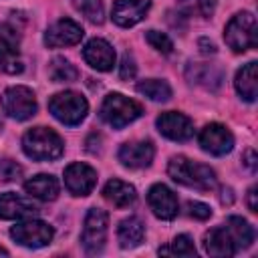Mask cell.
I'll use <instances>...</instances> for the list:
<instances>
[{
    "mask_svg": "<svg viewBox=\"0 0 258 258\" xmlns=\"http://www.w3.org/2000/svg\"><path fill=\"white\" fill-rule=\"evenodd\" d=\"M20 34L14 26L0 22V71L8 75L22 73V62L18 60Z\"/></svg>",
    "mask_w": 258,
    "mask_h": 258,
    "instance_id": "cell-9",
    "label": "cell"
},
{
    "mask_svg": "<svg viewBox=\"0 0 258 258\" xmlns=\"http://www.w3.org/2000/svg\"><path fill=\"white\" fill-rule=\"evenodd\" d=\"M147 204H149L151 212L161 220H173L177 216V210H179L175 194L163 183L151 185V189L147 194Z\"/></svg>",
    "mask_w": 258,
    "mask_h": 258,
    "instance_id": "cell-14",
    "label": "cell"
},
{
    "mask_svg": "<svg viewBox=\"0 0 258 258\" xmlns=\"http://www.w3.org/2000/svg\"><path fill=\"white\" fill-rule=\"evenodd\" d=\"M83 56H85V60L93 67V69H97V71H111L113 69V64H115V50H113V46L107 42V40H103V38H93V40H89L87 44H85V48H83Z\"/></svg>",
    "mask_w": 258,
    "mask_h": 258,
    "instance_id": "cell-18",
    "label": "cell"
},
{
    "mask_svg": "<svg viewBox=\"0 0 258 258\" xmlns=\"http://www.w3.org/2000/svg\"><path fill=\"white\" fill-rule=\"evenodd\" d=\"M151 6V0H117L113 4V22L129 28L137 22H141Z\"/></svg>",
    "mask_w": 258,
    "mask_h": 258,
    "instance_id": "cell-16",
    "label": "cell"
},
{
    "mask_svg": "<svg viewBox=\"0 0 258 258\" xmlns=\"http://www.w3.org/2000/svg\"><path fill=\"white\" fill-rule=\"evenodd\" d=\"M145 236V228L141 224L139 218H125L119 228H117V238H119V246L121 248H135L141 244Z\"/></svg>",
    "mask_w": 258,
    "mask_h": 258,
    "instance_id": "cell-24",
    "label": "cell"
},
{
    "mask_svg": "<svg viewBox=\"0 0 258 258\" xmlns=\"http://www.w3.org/2000/svg\"><path fill=\"white\" fill-rule=\"evenodd\" d=\"M224 226H226L228 234L232 236V240H234V244H236L238 250L248 248V246L254 242V228H252L244 218H240V216H230Z\"/></svg>",
    "mask_w": 258,
    "mask_h": 258,
    "instance_id": "cell-25",
    "label": "cell"
},
{
    "mask_svg": "<svg viewBox=\"0 0 258 258\" xmlns=\"http://www.w3.org/2000/svg\"><path fill=\"white\" fill-rule=\"evenodd\" d=\"M83 28L81 24H77L71 18H60L56 20L52 26H48V30L44 32V44L58 48V46H73L77 42H81L83 38Z\"/></svg>",
    "mask_w": 258,
    "mask_h": 258,
    "instance_id": "cell-12",
    "label": "cell"
},
{
    "mask_svg": "<svg viewBox=\"0 0 258 258\" xmlns=\"http://www.w3.org/2000/svg\"><path fill=\"white\" fill-rule=\"evenodd\" d=\"M145 38H147V42H149L155 50H159L161 54H171L173 42L169 40L167 34H163V32H159V30H147Z\"/></svg>",
    "mask_w": 258,
    "mask_h": 258,
    "instance_id": "cell-30",
    "label": "cell"
},
{
    "mask_svg": "<svg viewBox=\"0 0 258 258\" xmlns=\"http://www.w3.org/2000/svg\"><path fill=\"white\" fill-rule=\"evenodd\" d=\"M256 18L252 12H238L232 16V20L226 24L224 40L234 52H244L248 48H254L258 42L256 36Z\"/></svg>",
    "mask_w": 258,
    "mask_h": 258,
    "instance_id": "cell-4",
    "label": "cell"
},
{
    "mask_svg": "<svg viewBox=\"0 0 258 258\" xmlns=\"http://www.w3.org/2000/svg\"><path fill=\"white\" fill-rule=\"evenodd\" d=\"M103 198L115 208H127L137 200V191L131 183L123 179H111L103 187Z\"/></svg>",
    "mask_w": 258,
    "mask_h": 258,
    "instance_id": "cell-20",
    "label": "cell"
},
{
    "mask_svg": "<svg viewBox=\"0 0 258 258\" xmlns=\"http://www.w3.org/2000/svg\"><path fill=\"white\" fill-rule=\"evenodd\" d=\"M135 73H137L135 60H133V56H131L129 52H125V54H123V58H121V69H119V77H121L123 81H129V79H133V77H135Z\"/></svg>",
    "mask_w": 258,
    "mask_h": 258,
    "instance_id": "cell-33",
    "label": "cell"
},
{
    "mask_svg": "<svg viewBox=\"0 0 258 258\" xmlns=\"http://www.w3.org/2000/svg\"><path fill=\"white\" fill-rule=\"evenodd\" d=\"M137 91L141 95H145L147 99L159 101V103H165L171 99V87L159 79H145V81L137 83Z\"/></svg>",
    "mask_w": 258,
    "mask_h": 258,
    "instance_id": "cell-26",
    "label": "cell"
},
{
    "mask_svg": "<svg viewBox=\"0 0 258 258\" xmlns=\"http://www.w3.org/2000/svg\"><path fill=\"white\" fill-rule=\"evenodd\" d=\"M22 175V167L12 159H0V181H14Z\"/></svg>",
    "mask_w": 258,
    "mask_h": 258,
    "instance_id": "cell-31",
    "label": "cell"
},
{
    "mask_svg": "<svg viewBox=\"0 0 258 258\" xmlns=\"http://www.w3.org/2000/svg\"><path fill=\"white\" fill-rule=\"evenodd\" d=\"M153 155H155V147L151 141H131L121 145L119 149V161L131 169L147 167L153 161Z\"/></svg>",
    "mask_w": 258,
    "mask_h": 258,
    "instance_id": "cell-17",
    "label": "cell"
},
{
    "mask_svg": "<svg viewBox=\"0 0 258 258\" xmlns=\"http://www.w3.org/2000/svg\"><path fill=\"white\" fill-rule=\"evenodd\" d=\"M48 111L52 113L54 119H58L64 125H79L89 111V103L85 97H81L75 91H62L50 97L48 101Z\"/></svg>",
    "mask_w": 258,
    "mask_h": 258,
    "instance_id": "cell-5",
    "label": "cell"
},
{
    "mask_svg": "<svg viewBox=\"0 0 258 258\" xmlns=\"http://www.w3.org/2000/svg\"><path fill=\"white\" fill-rule=\"evenodd\" d=\"M200 145L204 151L212 155H226L234 147V135L230 133L228 127L220 123H210L200 133Z\"/></svg>",
    "mask_w": 258,
    "mask_h": 258,
    "instance_id": "cell-11",
    "label": "cell"
},
{
    "mask_svg": "<svg viewBox=\"0 0 258 258\" xmlns=\"http://www.w3.org/2000/svg\"><path fill=\"white\" fill-rule=\"evenodd\" d=\"M200 46H202V52H204V54L216 52V44H214V42H208L206 38H202V40H200Z\"/></svg>",
    "mask_w": 258,
    "mask_h": 258,
    "instance_id": "cell-37",
    "label": "cell"
},
{
    "mask_svg": "<svg viewBox=\"0 0 258 258\" xmlns=\"http://www.w3.org/2000/svg\"><path fill=\"white\" fill-rule=\"evenodd\" d=\"M97 183V171L87 163H71L64 169V185L73 196H89Z\"/></svg>",
    "mask_w": 258,
    "mask_h": 258,
    "instance_id": "cell-13",
    "label": "cell"
},
{
    "mask_svg": "<svg viewBox=\"0 0 258 258\" xmlns=\"http://www.w3.org/2000/svg\"><path fill=\"white\" fill-rule=\"evenodd\" d=\"M38 214V206L14 191L0 196V220H24Z\"/></svg>",
    "mask_w": 258,
    "mask_h": 258,
    "instance_id": "cell-15",
    "label": "cell"
},
{
    "mask_svg": "<svg viewBox=\"0 0 258 258\" xmlns=\"http://www.w3.org/2000/svg\"><path fill=\"white\" fill-rule=\"evenodd\" d=\"M159 254H175V256H196V248H194V242L189 236L181 234L177 236L171 246L167 248H159Z\"/></svg>",
    "mask_w": 258,
    "mask_h": 258,
    "instance_id": "cell-29",
    "label": "cell"
},
{
    "mask_svg": "<svg viewBox=\"0 0 258 258\" xmlns=\"http://www.w3.org/2000/svg\"><path fill=\"white\" fill-rule=\"evenodd\" d=\"M22 149L30 159L36 161H48V159H58L62 155V139L58 133H54L48 127H34L24 133L22 137Z\"/></svg>",
    "mask_w": 258,
    "mask_h": 258,
    "instance_id": "cell-2",
    "label": "cell"
},
{
    "mask_svg": "<svg viewBox=\"0 0 258 258\" xmlns=\"http://www.w3.org/2000/svg\"><path fill=\"white\" fill-rule=\"evenodd\" d=\"M157 129L171 141H187L194 137V123L187 115L177 111H165L157 117Z\"/></svg>",
    "mask_w": 258,
    "mask_h": 258,
    "instance_id": "cell-10",
    "label": "cell"
},
{
    "mask_svg": "<svg viewBox=\"0 0 258 258\" xmlns=\"http://www.w3.org/2000/svg\"><path fill=\"white\" fill-rule=\"evenodd\" d=\"M143 109L137 101L121 95V93H111L105 97L101 105V119L111 125L113 129H123L137 117H141Z\"/></svg>",
    "mask_w": 258,
    "mask_h": 258,
    "instance_id": "cell-3",
    "label": "cell"
},
{
    "mask_svg": "<svg viewBox=\"0 0 258 258\" xmlns=\"http://www.w3.org/2000/svg\"><path fill=\"white\" fill-rule=\"evenodd\" d=\"M244 163H246V167L248 169H256V153H254V149H248L246 151V157H244Z\"/></svg>",
    "mask_w": 258,
    "mask_h": 258,
    "instance_id": "cell-35",
    "label": "cell"
},
{
    "mask_svg": "<svg viewBox=\"0 0 258 258\" xmlns=\"http://www.w3.org/2000/svg\"><path fill=\"white\" fill-rule=\"evenodd\" d=\"M185 214L189 218H196V220H208L212 216V208L208 204H202V202H187Z\"/></svg>",
    "mask_w": 258,
    "mask_h": 258,
    "instance_id": "cell-32",
    "label": "cell"
},
{
    "mask_svg": "<svg viewBox=\"0 0 258 258\" xmlns=\"http://www.w3.org/2000/svg\"><path fill=\"white\" fill-rule=\"evenodd\" d=\"M187 79L191 83H198L206 89H216L222 83V71L216 64L206 62H191L187 67Z\"/></svg>",
    "mask_w": 258,
    "mask_h": 258,
    "instance_id": "cell-23",
    "label": "cell"
},
{
    "mask_svg": "<svg viewBox=\"0 0 258 258\" xmlns=\"http://www.w3.org/2000/svg\"><path fill=\"white\" fill-rule=\"evenodd\" d=\"M2 109L8 117L16 121H26L36 113V99L34 93L28 87H10L4 91L2 99Z\"/></svg>",
    "mask_w": 258,
    "mask_h": 258,
    "instance_id": "cell-7",
    "label": "cell"
},
{
    "mask_svg": "<svg viewBox=\"0 0 258 258\" xmlns=\"http://www.w3.org/2000/svg\"><path fill=\"white\" fill-rule=\"evenodd\" d=\"M75 8L93 24H103L105 10L101 0H75Z\"/></svg>",
    "mask_w": 258,
    "mask_h": 258,
    "instance_id": "cell-28",
    "label": "cell"
},
{
    "mask_svg": "<svg viewBox=\"0 0 258 258\" xmlns=\"http://www.w3.org/2000/svg\"><path fill=\"white\" fill-rule=\"evenodd\" d=\"M191 8L202 16H212L216 8V0H194Z\"/></svg>",
    "mask_w": 258,
    "mask_h": 258,
    "instance_id": "cell-34",
    "label": "cell"
},
{
    "mask_svg": "<svg viewBox=\"0 0 258 258\" xmlns=\"http://www.w3.org/2000/svg\"><path fill=\"white\" fill-rule=\"evenodd\" d=\"M107 224H109V216H107L105 210L91 208L87 212L81 242H83V248L89 254H99L103 250L105 240H107Z\"/></svg>",
    "mask_w": 258,
    "mask_h": 258,
    "instance_id": "cell-6",
    "label": "cell"
},
{
    "mask_svg": "<svg viewBox=\"0 0 258 258\" xmlns=\"http://www.w3.org/2000/svg\"><path fill=\"white\" fill-rule=\"evenodd\" d=\"M0 254H2V256H8V250H4V248H0Z\"/></svg>",
    "mask_w": 258,
    "mask_h": 258,
    "instance_id": "cell-39",
    "label": "cell"
},
{
    "mask_svg": "<svg viewBox=\"0 0 258 258\" xmlns=\"http://www.w3.org/2000/svg\"><path fill=\"white\" fill-rule=\"evenodd\" d=\"M258 189L256 187H250V191H248V208H250V212H258V204H256V194Z\"/></svg>",
    "mask_w": 258,
    "mask_h": 258,
    "instance_id": "cell-36",
    "label": "cell"
},
{
    "mask_svg": "<svg viewBox=\"0 0 258 258\" xmlns=\"http://www.w3.org/2000/svg\"><path fill=\"white\" fill-rule=\"evenodd\" d=\"M222 194H224V196H222V204H232V200H234L232 189H224Z\"/></svg>",
    "mask_w": 258,
    "mask_h": 258,
    "instance_id": "cell-38",
    "label": "cell"
},
{
    "mask_svg": "<svg viewBox=\"0 0 258 258\" xmlns=\"http://www.w3.org/2000/svg\"><path fill=\"white\" fill-rule=\"evenodd\" d=\"M204 250L210 256H234L238 252L232 236L228 234L226 226L220 228H212L210 232H206L204 236Z\"/></svg>",
    "mask_w": 258,
    "mask_h": 258,
    "instance_id": "cell-19",
    "label": "cell"
},
{
    "mask_svg": "<svg viewBox=\"0 0 258 258\" xmlns=\"http://www.w3.org/2000/svg\"><path fill=\"white\" fill-rule=\"evenodd\" d=\"M10 236L26 246V248H42L46 244H50L52 236H54V230L46 224V222H40V220H32V218H24V222L16 224L12 230H10Z\"/></svg>",
    "mask_w": 258,
    "mask_h": 258,
    "instance_id": "cell-8",
    "label": "cell"
},
{
    "mask_svg": "<svg viewBox=\"0 0 258 258\" xmlns=\"http://www.w3.org/2000/svg\"><path fill=\"white\" fill-rule=\"evenodd\" d=\"M256 71H258V67H256V62L252 60V62L244 64V67L236 73V81H234L236 91H238L240 97H242L244 101H248V103L256 101V95H258V75H256Z\"/></svg>",
    "mask_w": 258,
    "mask_h": 258,
    "instance_id": "cell-21",
    "label": "cell"
},
{
    "mask_svg": "<svg viewBox=\"0 0 258 258\" xmlns=\"http://www.w3.org/2000/svg\"><path fill=\"white\" fill-rule=\"evenodd\" d=\"M167 173L173 181H177L185 187H194V189H202V191H210L216 187V171L210 165L191 161L183 155L171 157V161L167 165Z\"/></svg>",
    "mask_w": 258,
    "mask_h": 258,
    "instance_id": "cell-1",
    "label": "cell"
},
{
    "mask_svg": "<svg viewBox=\"0 0 258 258\" xmlns=\"http://www.w3.org/2000/svg\"><path fill=\"white\" fill-rule=\"evenodd\" d=\"M24 189H26V194H30L32 198H38V200H42V202H52V200H56V196H58V181H56L52 175L40 173V175L30 177V179L24 183Z\"/></svg>",
    "mask_w": 258,
    "mask_h": 258,
    "instance_id": "cell-22",
    "label": "cell"
},
{
    "mask_svg": "<svg viewBox=\"0 0 258 258\" xmlns=\"http://www.w3.org/2000/svg\"><path fill=\"white\" fill-rule=\"evenodd\" d=\"M50 79L54 83H71V81H77L79 79V71L67 58L56 56L50 62Z\"/></svg>",
    "mask_w": 258,
    "mask_h": 258,
    "instance_id": "cell-27",
    "label": "cell"
}]
</instances>
